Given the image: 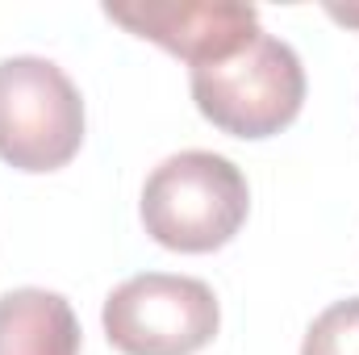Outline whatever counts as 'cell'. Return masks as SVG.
Wrapping results in <instances>:
<instances>
[{
    "label": "cell",
    "mask_w": 359,
    "mask_h": 355,
    "mask_svg": "<svg viewBox=\"0 0 359 355\" xmlns=\"http://www.w3.org/2000/svg\"><path fill=\"white\" fill-rule=\"evenodd\" d=\"M251 213L247 176L213 151L168 155L142 184L147 234L180 255H205L226 247Z\"/></svg>",
    "instance_id": "cell-1"
},
{
    "label": "cell",
    "mask_w": 359,
    "mask_h": 355,
    "mask_svg": "<svg viewBox=\"0 0 359 355\" xmlns=\"http://www.w3.org/2000/svg\"><path fill=\"white\" fill-rule=\"evenodd\" d=\"M188 88L205 121L230 138L255 142L297 121L305 105V67L288 42L259 29L243 51L192 67Z\"/></svg>",
    "instance_id": "cell-2"
},
{
    "label": "cell",
    "mask_w": 359,
    "mask_h": 355,
    "mask_svg": "<svg viewBox=\"0 0 359 355\" xmlns=\"http://www.w3.org/2000/svg\"><path fill=\"white\" fill-rule=\"evenodd\" d=\"M84 147V96L72 76L38 55L0 59V159L42 176L67 168Z\"/></svg>",
    "instance_id": "cell-3"
},
{
    "label": "cell",
    "mask_w": 359,
    "mask_h": 355,
    "mask_svg": "<svg viewBox=\"0 0 359 355\" xmlns=\"http://www.w3.org/2000/svg\"><path fill=\"white\" fill-rule=\"evenodd\" d=\"M100 322L109 347L121 355H196L213 343L222 309L196 276L142 272L104 297Z\"/></svg>",
    "instance_id": "cell-4"
},
{
    "label": "cell",
    "mask_w": 359,
    "mask_h": 355,
    "mask_svg": "<svg viewBox=\"0 0 359 355\" xmlns=\"http://www.w3.org/2000/svg\"><path fill=\"white\" fill-rule=\"evenodd\" d=\"M104 17L130 34L163 46L188 67L217 63L243 51L264 25L251 4L234 0H180V4H104Z\"/></svg>",
    "instance_id": "cell-5"
},
{
    "label": "cell",
    "mask_w": 359,
    "mask_h": 355,
    "mask_svg": "<svg viewBox=\"0 0 359 355\" xmlns=\"http://www.w3.org/2000/svg\"><path fill=\"white\" fill-rule=\"evenodd\" d=\"M76 309L50 288H8L0 297V355H80Z\"/></svg>",
    "instance_id": "cell-6"
},
{
    "label": "cell",
    "mask_w": 359,
    "mask_h": 355,
    "mask_svg": "<svg viewBox=\"0 0 359 355\" xmlns=\"http://www.w3.org/2000/svg\"><path fill=\"white\" fill-rule=\"evenodd\" d=\"M301 355H359V297L322 309L305 330Z\"/></svg>",
    "instance_id": "cell-7"
},
{
    "label": "cell",
    "mask_w": 359,
    "mask_h": 355,
    "mask_svg": "<svg viewBox=\"0 0 359 355\" xmlns=\"http://www.w3.org/2000/svg\"><path fill=\"white\" fill-rule=\"evenodd\" d=\"M334 21H347V25H359V8H330Z\"/></svg>",
    "instance_id": "cell-8"
}]
</instances>
